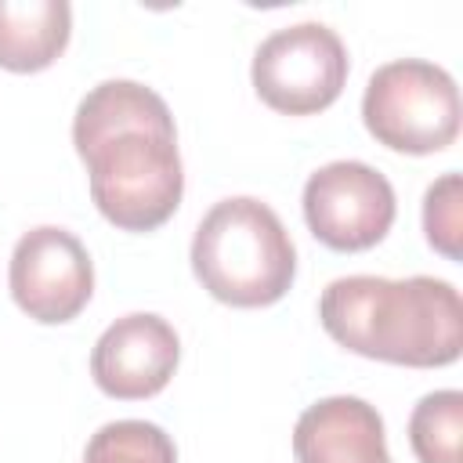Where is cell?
I'll use <instances>...</instances> for the list:
<instances>
[{
    "instance_id": "cell-1",
    "label": "cell",
    "mask_w": 463,
    "mask_h": 463,
    "mask_svg": "<svg viewBox=\"0 0 463 463\" xmlns=\"http://www.w3.org/2000/svg\"><path fill=\"white\" fill-rule=\"evenodd\" d=\"M326 333L362 354L412 369L449 365L463 351V300L445 279L347 275L322 289Z\"/></svg>"
},
{
    "instance_id": "cell-2",
    "label": "cell",
    "mask_w": 463,
    "mask_h": 463,
    "mask_svg": "<svg viewBox=\"0 0 463 463\" xmlns=\"http://www.w3.org/2000/svg\"><path fill=\"white\" fill-rule=\"evenodd\" d=\"M192 271L221 304L268 307L289 293L297 250L268 203L232 195L199 221L192 239Z\"/></svg>"
},
{
    "instance_id": "cell-3",
    "label": "cell",
    "mask_w": 463,
    "mask_h": 463,
    "mask_svg": "<svg viewBox=\"0 0 463 463\" xmlns=\"http://www.w3.org/2000/svg\"><path fill=\"white\" fill-rule=\"evenodd\" d=\"M83 163L94 206L123 232H152L181 206L184 170L170 134L127 130L94 145Z\"/></svg>"
},
{
    "instance_id": "cell-4",
    "label": "cell",
    "mask_w": 463,
    "mask_h": 463,
    "mask_svg": "<svg viewBox=\"0 0 463 463\" xmlns=\"http://www.w3.org/2000/svg\"><path fill=\"white\" fill-rule=\"evenodd\" d=\"M365 130L409 156H430L456 141L459 134V90L456 80L420 58H402L380 65L362 98Z\"/></svg>"
},
{
    "instance_id": "cell-5",
    "label": "cell",
    "mask_w": 463,
    "mask_h": 463,
    "mask_svg": "<svg viewBox=\"0 0 463 463\" xmlns=\"http://www.w3.org/2000/svg\"><path fill=\"white\" fill-rule=\"evenodd\" d=\"M253 87L264 105L286 116L329 109L347 83V47L322 22L271 33L253 54Z\"/></svg>"
},
{
    "instance_id": "cell-6",
    "label": "cell",
    "mask_w": 463,
    "mask_h": 463,
    "mask_svg": "<svg viewBox=\"0 0 463 463\" xmlns=\"http://www.w3.org/2000/svg\"><path fill=\"white\" fill-rule=\"evenodd\" d=\"M391 181L358 159L318 166L304 184V221L318 242L340 253L376 246L394 224Z\"/></svg>"
},
{
    "instance_id": "cell-7",
    "label": "cell",
    "mask_w": 463,
    "mask_h": 463,
    "mask_svg": "<svg viewBox=\"0 0 463 463\" xmlns=\"http://www.w3.org/2000/svg\"><path fill=\"white\" fill-rule=\"evenodd\" d=\"M7 282L14 304L29 318L43 326H61L87 307L94 293V268L72 232L40 224L18 239Z\"/></svg>"
},
{
    "instance_id": "cell-8",
    "label": "cell",
    "mask_w": 463,
    "mask_h": 463,
    "mask_svg": "<svg viewBox=\"0 0 463 463\" xmlns=\"http://www.w3.org/2000/svg\"><path fill=\"white\" fill-rule=\"evenodd\" d=\"M181 358V340L174 326L159 315L134 311L116 318L90 351L94 383L119 402H137L159 394Z\"/></svg>"
},
{
    "instance_id": "cell-9",
    "label": "cell",
    "mask_w": 463,
    "mask_h": 463,
    "mask_svg": "<svg viewBox=\"0 0 463 463\" xmlns=\"http://www.w3.org/2000/svg\"><path fill=\"white\" fill-rule=\"evenodd\" d=\"M297 463H391L380 412L351 394L307 405L293 427Z\"/></svg>"
},
{
    "instance_id": "cell-10",
    "label": "cell",
    "mask_w": 463,
    "mask_h": 463,
    "mask_svg": "<svg viewBox=\"0 0 463 463\" xmlns=\"http://www.w3.org/2000/svg\"><path fill=\"white\" fill-rule=\"evenodd\" d=\"M127 130H152V134L177 137L170 109L152 87L134 80H105L80 101L72 119V145L83 159L94 145Z\"/></svg>"
},
{
    "instance_id": "cell-11",
    "label": "cell",
    "mask_w": 463,
    "mask_h": 463,
    "mask_svg": "<svg viewBox=\"0 0 463 463\" xmlns=\"http://www.w3.org/2000/svg\"><path fill=\"white\" fill-rule=\"evenodd\" d=\"M72 11L65 0H0V69L40 72L69 43Z\"/></svg>"
},
{
    "instance_id": "cell-12",
    "label": "cell",
    "mask_w": 463,
    "mask_h": 463,
    "mask_svg": "<svg viewBox=\"0 0 463 463\" xmlns=\"http://www.w3.org/2000/svg\"><path fill=\"white\" fill-rule=\"evenodd\" d=\"M459 434H463L459 391H434L420 398V405L409 416V441L420 463H463Z\"/></svg>"
},
{
    "instance_id": "cell-13",
    "label": "cell",
    "mask_w": 463,
    "mask_h": 463,
    "mask_svg": "<svg viewBox=\"0 0 463 463\" xmlns=\"http://www.w3.org/2000/svg\"><path fill=\"white\" fill-rule=\"evenodd\" d=\"M83 463H177V449L148 420H116L87 441Z\"/></svg>"
},
{
    "instance_id": "cell-14",
    "label": "cell",
    "mask_w": 463,
    "mask_h": 463,
    "mask_svg": "<svg viewBox=\"0 0 463 463\" xmlns=\"http://www.w3.org/2000/svg\"><path fill=\"white\" fill-rule=\"evenodd\" d=\"M423 232L427 242L449 260L463 257V177L441 174L423 195Z\"/></svg>"
}]
</instances>
